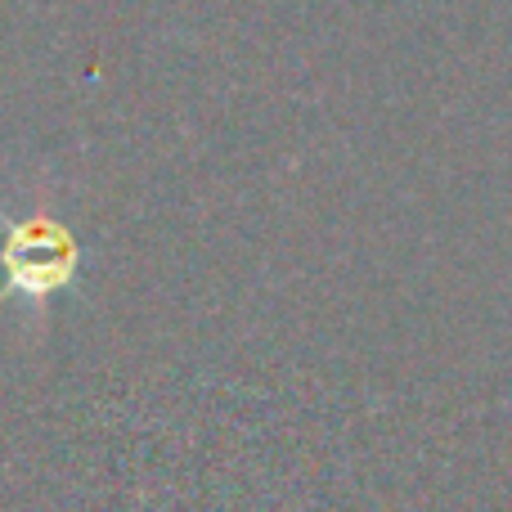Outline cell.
Returning a JSON list of instances; mask_svg holds the SVG:
<instances>
[{
    "mask_svg": "<svg viewBox=\"0 0 512 512\" xmlns=\"http://www.w3.org/2000/svg\"><path fill=\"white\" fill-rule=\"evenodd\" d=\"M0 265H5V292H27V297H45L72 283L81 265V248L72 230H63L50 216H27L14 221L0 248Z\"/></svg>",
    "mask_w": 512,
    "mask_h": 512,
    "instance_id": "6da1fadb",
    "label": "cell"
}]
</instances>
